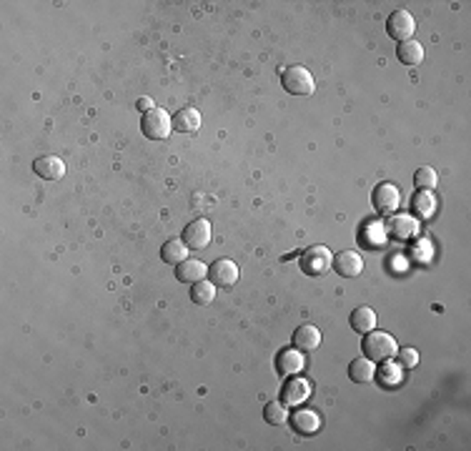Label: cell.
<instances>
[{"instance_id": "obj_1", "label": "cell", "mask_w": 471, "mask_h": 451, "mask_svg": "<svg viewBox=\"0 0 471 451\" xmlns=\"http://www.w3.org/2000/svg\"><path fill=\"white\" fill-rule=\"evenodd\" d=\"M366 339H364V356L366 359H371V361H389V359H394L396 356V339H394L391 334H386V331H379V329H374V331H369V334H364Z\"/></svg>"}, {"instance_id": "obj_2", "label": "cell", "mask_w": 471, "mask_h": 451, "mask_svg": "<svg viewBox=\"0 0 471 451\" xmlns=\"http://www.w3.org/2000/svg\"><path fill=\"white\" fill-rule=\"evenodd\" d=\"M281 85L291 93V96H311L316 83H313V75L303 65H288L281 75Z\"/></svg>"}, {"instance_id": "obj_3", "label": "cell", "mask_w": 471, "mask_h": 451, "mask_svg": "<svg viewBox=\"0 0 471 451\" xmlns=\"http://www.w3.org/2000/svg\"><path fill=\"white\" fill-rule=\"evenodd\" d=\"M141 131H144L146 138L163 141L173 131V121H170V116L163 108H153V111L144 113V118H141Z\"/></svg>"}, {"instance_id": "obj_4", "label": "cell", "mask_w": 471, "mask_h": 451, "mask_svg": "<svg viewBox=\"0 0 471 451\" xmlns=\"http://www.w3.org/2000/svg\"><path fill=\"white\" fill-rule=\"evenodd\" d=\"M334 266V254L326 246H311L301 256V271L306 276H323Z\"/></svg>"}, {"instance_id": "obj_5", "label": "cell", "mask_w": 471, "mask_h": 451, "mask_svg": "<svg viewBox=\"0 0 471 451\" xmlns=\"http://www.w3.org/2000/svg\"><path fill=\"white\" fill-rule=\"evenodd\" d=\"M386 31H389V36H391L394 40H399V43L411 40L413 31H416V21H413V16L408 11H396V13L389 16Z\"/></svg>"}, {"instance_id": "obj_6", "label": "cell", "mask_w": 471, "mask_h": 451, "mask_svg": "<svg viewBox=\"0 0 471 451\" xmlns=\"http://www.w3.org/2000/svg\"><path fill=\"white\" fill-rule=\"evenodd\" d=\"M211 223L206 221V218H196V221H191L188 226L183 229V244L188 246V249H206L208 244H211Z\"/></svg>"}, {"instance_id": "obj_7", "label": "cell", "mask_w": 471, "mask_h": 451, "mask_svg": "<svg viewBox=\"0 0 471 451\" xmlns=\"http://www.w3.org/2000/svg\"><path fill=\"white\" fill-rule=\"evenodd\" d=\"M208 276L216 286L221 288H231L233 283L239 281V266L228 259H218L213 266H208Z\"/></svg>"}, {"instance_id": "obj_8", "label": "cell", "mask_w": 471, "mask_h": 451, "mask_svg": "<svg viewBox=\"0 0 471 451\" xmlns=\"http://www.w3.org/2000/svg\"><path fill=\"white\" fill-rule=\"evenodd\" d=\"M303 366H306V361H303V354L296 346H293V349L278 351V356H276V371H278L281 376H296Z\"/></svg>"}, {"instance_id": "obj_9", "label": "cell", "mask_w": 471, "mask_h": 451, "mask_svg": "<svg viewBox=\"0 0 471 451\" xmlns=\"http://www.w3.org/2000/svg\"><path fill=\"white\" fill-rule=\"evenodd\" d=\"M401 203V191L394 183H381L374 191V206L381 213H394Z\"/></svg>"}, {"instance_id": "obj_10", "label": "cell", "mask_w": 471, "mask_h": 451, "mask_svg": "<svg viewBox=\"0 0 471 451\" xmlns=\"http://www.w3.org/2000/svg\"><path fill=\"white\" fill-rule=\"evenodd\" d=\"M331 268H336V273L344 278H356L364 271V259H361L356 251H341L339 256L334 259V266Z\"/></svg>"}, {"instance_id": "obj_11", "label": "cell", "mask_w": 471, "mask_h": 451, "mask_svg": "<svg viewBox=\"0 0 471 451\" xmlns=\"http://www.w3.org/2000/svg\"><path fill=\"white\" fill-rule=\"evenodd\" d=\"M311 393V386H308L306 379H288L283 391H281V403H286V406H301L303 401L308 398Z\"/></svg>"}, {"instance_id": "obj_12", "label": "cell", "mask_w": 471, "mask_h": 451, "mask_svg": "<svg viewBox=\"0 0 471 451\" xmlns=\"http://www.w3.org/2000/svg\"><path fill=\"white\" fill-rule=\"evenodd\" d=\"M206 276H208V266L203 263V261L185 259L183 263L175 266V278H178L180 283H198Z\"/></svg>"}, {"instance_id": "obj_13", "label": "cell", "mask_w": 471, "mask_h": 451, "mask_svg": "<svg viewBox=\"0 0 471 451\" xmlns=\"http://www.w3.org/2000/svg\"><path fill=\"white\" fill-rule=\"evenodd\" d=\"M33 170H36V175H40L45 180H60L65 175V163L58 156H40L33 163Z\"/></svg>"}, {"instance_id": "obj_14", "label": "cell", "mask_w": 471, "mask_h": 451, "mask_svg": "<svg viewBox=\"0 0 471 451\" xmlns=\"http://www.w3.org/2000/svg\"><path fill=\"white\" fill-rule=\"evenodd\" d=\"M291 424H293V429H296L298 434L311 436V434H316V431L321 429V416H318L316 411H311V409H296L293 411V416H291Z\"/></svg>"}, {"instance_id": "obj_15", "label": "cell", "mask_w": 471, "mask_h": 451, "mask_svg": "<svg viewBox=\"0 0 471 451\" xmlns=\"http://www.w3.org/2000/svg\"><path fill=\"white\" fill-rule=\"evenodd\" d=\"M293 346L298 351H316L321 346V331L311 324H303L293 331Z\"/></svg>"}, {"instance_id": "obj_16", "label": "cell", "mask_w": 471, "mask_h": 451, "mask_svg": "<svg viewBox=\"0 0 471 451\" xmlns=\"http://www.w3.org/2000/svg\"><path fill=\"white\" fill-rule=\"evenodd\" d=\"M349 379L354 384H371L376 379V361L366 359V356L354 359L349 366Z\"/></svg>"}, {"instance_id": "obj_17", "label": "cell", "mask_w": 471, "mask_h": 451, "mask_svg": "<svg viewBox=\"0 0 471 451\" xmlns=\"http://www.w3.org/2000/svg\"><path fill=\"white\" fill-rule=\"evenodd\" d=\"M386 231L396 239H413L418 234V221L413 216H394L386 223Z\"/></svg>"}, {"instance_id": "obj_18", "label": "cell", "mask_w": 471, "mask_h": 451, "mask_svg": "<svg viewBox=\"0 0 471 451\" xmlns=\"http://www.w3.org/2000/svg\"><path fill=\"white\" fill-rule=\"evenodd\" d=\"M173 128L178 133H196L198 128H201V113H198L196 108H191V106L180 108V111L175 113V118H173Z\"/></svg>"}, {"instance_id": "obj_19", "label": "cell", "mask_w": 471, "mask_h": 451, "mask_svg": "<svg viewBox=\"0 0 471 451\" xmlns=\"http://www.w3.org/2000/svg\"><path fill=\"white\" fill-rule=\"evenodd\" d=\"M396 55L404 65H421L423 63V45L418 40H404V43H399Z\"/></svg>"}, {"instance_id": "obj_20", "label": "cell", "mask_w": 471, "mask_h": 451, "mask_svg": "<svg viewBox=\"0 0 471 451\" xmlns=\"http://www.w3.org/2000/svg\"><path fill=\"white\" fill-rule=\"evenodd\" d=\"M351 329L356 334H369V331L376 329V313L374 308L369 306H359L354 313H351Z\"/></svg>"}, {"instance_id": "obj_21", "label": "cell", "mask_w": 471, "mask_h": 451, "mask_svg": "<svg viewBox=\"0 0 471 451\" xmlns=\"http://www.w3.org/2000/svg\"><path fill=\"white\" fill-rule=\"evenodd\" d=\"M161 259H163L168 266H178V263H183V261L188 259V246H185L183 241H178V239L166 241L163 249H161Z\"/></svg>"}, {"instance_id": "obj_22", "label": "cell", "mask_w": 471, "mask_h": 451, "mask_svg": "<svg viewBox=\"0 0 471 451\" xmlns=\"http://www.w3.org/2000/svg\"><path fill=\"white\" fill-rule=\"evenodd\" d=\"M191 298H193V303L196 306H208V303H213V298H216V283L213 281H198V283H193V288H191Z\"/></svg>"}, {"instance_id": "obj_23", "label": "cell", "mask_w": 471, "mask_h": 451, "mask_svg": "<svg viewBox=\"0 0 471 451\" xmlns=\"http://www.w3.org/2000/svg\"><path fill=\"white\" fill-rule=\"evenodd\" d=\"M264 419L269 421L271 426H283L288 421V409H286V403H281V401H271L264 406Z\"/></svg>"}, {"instance_id": "obj_24", "label": "cell", "mask_w": 471, "mask_h": 451, "mask_svg": "<svg viewBox=\"0 0 471 451\" xmlns=\"http://www.w3.org/2000/svg\"><path fill=\"white\" fill-rule=\"evenodd\" d=\"M436 183H439V175H436V170L431 168V165H421V168L413 173V186H416L418 191H431V188H436Z\"/></svg>"}, {"instance_id": "obj_25", "label": "cell", "mask_w": 471, "mask_h": 451, "mask_svg": "<svg viewBox=\"0 0 471 451\" xmlns=\"http://www.w3.org/2000/svg\"><path fill=\"white\" fill-rule=\"evenodd\" d=\"M384 239H386V229H384V223H369L364 231V244L369 249H376V246H381Z\"/></svg>"}, {"instance_id": "obj_26", "label": "cell", "mask_w": 471, "mask_h": 451, "mask_svg": "<svg viewBox=\"0 0 471 451\" xmlns=\"http://www.w3.org/2000/svg\"><path fill=\"white\" fill-rule=\"evenodd\" d=\"M434 206H436V201H434V196H431L429 191H421V193L413 196V208H416L418 216L429 218L431 213H434Z\"/></svg>"}, {"instance_id": "obj_27", "label": "cell", "mask_w": 471, "mask_h": 451, "mask_svg": "<svg viewBox=\"0 0 471 451\" xmlns=\"http://www.w3.org/2000/svg\"><path fill=\"white\" fill-rule=\"evenodd\" d=\"M418 364V354L416 349H399V366L404 369H413Z\"/></svg>"}, {"instance_id": "obj_28", "label": "cell", "mask_w": 471, "mask_h": 451, "mask_svg": "<svg viewBox=\"0 0 471 451\" xmlns=\"http://www.w3.org/2000/svg\"><path fill=\"white\" fill-rule=\"evenodd\" d=\"M389 366H391V369L384 374V379H386V384H396L399 379H401V371L396 369V364H389Z\"/></svg>"}, {"instance_id": "obj_29", "label": "cell", "mask_w": 471, "mask_h": 451, "mask_svg": "<svg viewBox=\"0 0 471 451\" xmlns=\"http://www.w3.org/2000/svg\"><path fill=\"white\" fill-rule=\"evenodd\" d=\"M138 108H141V111L144 113H148V111H153V101H151V98H138Z\"/></svg>"}]
</instances>
